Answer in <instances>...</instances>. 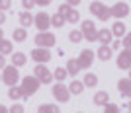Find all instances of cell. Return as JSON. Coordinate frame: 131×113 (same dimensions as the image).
Returning <instances> with one entry per match:
<instances>
[{
	"mask_svg": "<svg viewBox=\"0 0 131 113\" xmlns=\"http://www.w3.org/2000/svg\"><path fill=\"white\" fill-rule=\"evenodd\" d=\"M39 86H41V82H39L35 76H26V78L22 80V86H20V90H22L24 97H29V96H33V94L39 90Z\"/></svg>",
	"mask_w": 131,
	"mask_h": 113,
	"instance_id": "6da1fadb",
	"label": "cell"
},
{
	"mask_svg": "<svg viewBox=\"0 0 131 113\" xmlns=\"http://www.w3.org/2000/svg\"><path fill=\"white\" fill-rule=\"evenodd\" d=\"M55 43H57V39H55V35L49 33V31H43V33H37V35H35V45H37L39 49L55 47Z\"/></svg>",
	"mask_w": 131,
	"mask_h": 113,
	"instance_id": "7a4b0ae2",
	"label": "cell"
},
{
	"mask_svg": "<svg viewBox=\"0 0 131 113\" xmlns=\"http://www.w3.org/2000/svg\"><path fill=\"white\" fill-rule=\"evenodd\" d=\"M18 80H20V74H18V68L14 65L10 66H4V74H2V82L4 84H8V86H16Z\"/></svg>",
	"mask_w": 131,
	"mask_h": 113,
	"instance_id": "3957f363",
	"label": "cell"
},
{
	"mask_svg": "<svg viewBox=\"0 0 131 113\" xmlns=\"http://www.w3.org/2000/svg\"><path fill=\"white\" fill-rule=\"evenodd\" d=\"M80 33H82V39H86V41H96V37H98V29L92 23V20H84L82 22Z\"/></svg>",
	"mask_w": 131,
	"mask_h": 113,
	"instance_id": "277c9868",
	"label": "cell"
},
{
	"mask_svg": "<svg viewBox=\"0 0 131 113\" xmlns=\"http://www.w3.org/2000/svg\"><path fill=\"white\" fill-rule=\"evenodd\" d=\"M90 12H92L94 16H98L100 20H108L110 18V8L106 4H102V2H92V4H90Z\"/></svg>",
	"mask_w": 131,
	"mask_h": 113,
	"instance_id": "5b68a950",
	"label": "cell"
},
{
	"mask_svg": "<svg viewBox=\"0 0 131 113\" xmlns=\"http://www.w3.org/2000/svg\"><path fill=\"white\" fill-rule=\"evenodd\" d=\"M53 96H55V99H57V102H61V103H65V102H69V99H71L69 90H67L61 82H57V84L53 86Z\"/></svg>",
	"mask_w": 131,
	"mask_h": 113,
	"instance_id": "8992f818",
	"label": "cell"
},
{
	"mask_svg": "<svg viewBox=\"0 0 131 113\" xmlns=\"http://www.w3.org/2000/svg\"><path fill=\"white\" fill-rule=\"evenodd\" d=\"M31 59L37 62V65H45V62H49L51 60V53L47 51V49H33L31 51Z\"/></svg>",
	"mask_w": 131,
	"mask_h": 113,
	"instance_id": "52a82bcc",
	"label": "cell"
},
{
	"mask_svg": "<svg viewBox=\"0 0 131 113\" xmlns=\"http://www.w3.org/2000/svg\"><path fill=\"white\" fill-rule=\"evenodd\" d=\"M33 23L37 26L39 33H43V31H47V29H49V26H51V20H49V16H47L45 12H39L37 16L33 18Z\"/></svg>",
	"mask_w": 131,
	"mask_h": 113,
	"instance_id": "ba28073f",
	"label": "cell"
},
{
	"mask_svg": "<svg viewBox=\"0 0 131 113\" xmlns=\"http://www.w3.org/2000/svg\"><path fill=\"white\" fill-rule=\"evenodd\" d=\"M35 78H37L41 84H49L51 80H53V74H51L49 70H47V66H43V65H39V66H35Z\"/></svg>",
	"mask_w": 131,
	"mask_h": 113,
	"instance_id": "9c48e42d",
	"label": "cell"
},
{
	"mask_svg": "<svg viewBox=\"0 0 131 113\" xmlns=\"http://www.w3.org/2000/svg\"><path fill=\"white\" fill-rule=\"evenodd\" d=\"M77 62H78V66L80 68H88V66H92V62H94V53L90 51V49H84L80 53V57L77 59Z\"/></svg>",
	"mask_w": 131,
	"mask_h": 113,
	"instance_id": "30bf717a",
	"label": "cell"
},
{
	"mask_svg": "<svg viewBox=\"0 0 131 113\" xmlns=\"http://www.w3.org/2000/svg\"><path fill=\"white\" fill-rule=\"evenodd\" d=\"M129 14V4L125 2H117L110 8V16H115V18H125Z\"/></svg>",
	"mask_w": 131,
	"mask_h": 113,
	"instance_id": "8fae6325",
	"label": "cell"
},
{
	"mask_svg": "<svg viewBox=\"0 0 131 113\" xmlns=\"http://www.w3.org/2000/svg\"><path fill=\"white\" fill-rule=\"evenodd\" d=\"M117 68L121 70H129L131 68V51H121L119 57H117Z\"/></svg>",
	"mask_w": 131,
	"mask_h": 113,
	"instance_id": "7c38bea8",
	"label": "cell"
},
{
	"mask_svg": "<svg viewBox=\"0 0 131 113\" xmlns=\"http://www.w3.org/2000/svg\"><path fill=\"white\" fill-rule=\"evenodd\" d=\"M117 90L121 92L123 97H129L131 96V80L129 78H121V80L117 82Z\"/></svg>",
	"mask_w": 131,
	"mask_h": 113,
	"instance_id": "4fadbf2b",
	"label": "cell"
},
{
	"mask_svg": "<svg viewBox=\"0 0 131 113\" xmlns=\"http://www.w3.org/2000/svg\"><path fill=\"white\" fill-rule=\"evenodd\" d=\"M110 31H112V37H123L125 35V26H123V22H115Z\"/></svg>",
	"mask_w": 131,
	"mask_h": 113,
	"instance_id": "5bb4252c",
	"label": "cell"
},
{
	"mask_svg": "<svg viewBox=\"0 0 131 113\" xmlns=\"http://www.w3.org/2000/svg\"><path fill=\"white\" fill-rule=\"evenodd\" d=\"M112 31L110 29H102V31H98V37H96V41H102V45H110L112 43Z\"/></svg>",
	"mask_w": 131,
	"mask_h": 113,
	"instance_id": "9a60e30c",
	"label": "cell"
},
{
	"mask_svg": "<svg viewBox=\"0 0 131 113\" xmlns=\"http://www.w3.org/2000/svg\"><path fill=\"white\" fill-rule=\"evenodd\" d=\"M98 59L100 60H110L112 59V49H110V45H102V47L98 49Z\"/></svg>",
	"mask_w": 131,
	"mask_h": 113,
	"instance_id": "2e32d148",
	"label": "cell"
},
{
	"mask_svg": "<svg viewBox=\"0 0 131 113\" xmlns=\"http://www.w3.org/2000/svg\"><path fill=\"white\" fill-rule=\"evenodd\" d=\"M78 70H80V66H78L77 59H71L69 62H67V74H71V76H77V74H78Z\"/></svg>",
	"mask_w": 131,
	"mask_h": 113,
	"instance_id": "e0dca14e",
	"label": "cell"
},
{
	"mask_svg": "<svg viewBox=\"0 0 131 113\" xmlns=\"http://www.w3.org/2000/svg\"><path fill=\"white\" fill-rule=\"evenodd\" d=\"M26 60H27V57L24 53H14V55H12V65L16 66V68H18V66H24V65H26Z\"/></svg>",
	"mask_w": 131,
	"mask_h": 113,
	"instance_id": "ac0fdd59",
	"label": "cell"
},
{
	"mask_svg": "<svg viewBox=\"0 0 131 113\" xmlns=\"http://www.w3.org/2000/svg\"><path fill=\"white\" fill-rule=\"evenodd\" d=\"M108 99H110V94H108V92H98V94L94 96V103H96V105H106Z\"/></svg>",
	"mask_w": 131,
	"mask_h": 113,
	"instance_id": "d6986e66",
	"label": "cell"
},
{
	"mask_svg": "<svg viewBox=\"0 0 131 113\" xmlns=\"http://www.w3.org/2000/svg\"><path fill=\"white\" fill-rule=\"evenodd\" d=\"M18 18H20V23H22L24 27H29V26L33 23V16L29 14V12H22Z\"/></svg>",
	"mask_w": 131,
	"mask_h": 113,
	"instance_id": "ffe728a7",
	"label": "cell"
},
{
	"mask_svg": "<svg viewBox=\"0 0 131 113\" xmlns=\"http://www.w3.org/2000/svg\"><path fill=\"white\" fill-rule=\"evenodd\" d=\"M82 84H84V86H88V88L96 86V84H98V76H96V74H92V72H88V74L84 76V80H82Z\"/></svg>",
	"mask_w": 131,
	"mask_h": 113,
	"instance_id": "44dd1931",
	"label": "cell"
},
{
	"mask_svg": "<svg viewBox=\"0 0 131 113\" xmlns=\"http://www.w3.org/2000/svg\"><path fill=\"white\" fill-rule=\"evenodd\" d=\"M37 113H61V111H59L57 105H53V103H45V105H39Z\"/></svg>",
	"mask_w": 131,
	"mask_h": 113,
	"instance_id": "7402d4cb",
	"label": "cell"
},
{
	"mask_svg": "<svg viewBox=\"0 0 131 113\" xmlns=\"http://www.w3.org/2000/svg\"><path fill=\"white\" fill-rule=\"evenodd\" d=\"M67 90H69V94H80V92L84 90V84L78 82V80H74V82H71V86L67 88Z\"/></svg>",
	"mask_w": 131,
	"mask_h": 113,
	"instance_id": "603a6c76",
	"label": "cell"
},
{
	"mask_svg": "<svg viewBox=\"0 0 131 113\" xmlns=\"http://www.w3.org/2000/svg\"><path fill=\"white\" fill-rule=\"evenodd\" d=\"M8 97H10V99H22L24 94H22V90H20L18 86H12L10 92H8Z\"/></svg>",
	"mask_w": 131,
	"mask_h": 113,
	"instance_id": "cb8c5ba5",
	"label": "cell"
},
{
	"mask_svg": "<svg viewBox=\"0 0 131 113\" xmlns=\"http://www.w3.org/2000/svg\"><path fill=\"white\" fill-rule=\"evenodd\" d=\"M27 33L24 27H20V29H14V41H18V43H22V41H26Z\"/></svg>",
	"mask_w": 131,
	"mask_h": 113,
	"instance_id": "d4e9b609",
	"label": "cell"
},
{
	"mask_svg": "<svg viewBox=\"0 0 131 113\" xmlns=\"http://www.w3.org/2000/svg\"><path fill=\"white\" fill-rule=\"evenodd\" d=\"M10 53H12V43L4 39V41L0 43V55L4 57V55H10Z\"/></svg>",
	"mask_w": 131,
	"mask_h": 113,
	"instance_id": "484cf974",
	"label": "cell"
},
{
	"mask_svg": "<svg viewBox=\"0 0 131 113\" xmlns=\"http://www.w3.org/2000/svg\"><path fill=\"white\" fill-rule=\"evenodd\" d=\"M49 20H51V26H55V27H63V26H65V20H63L59 14H55V16H49Z\"/></svg>",
	"mask_w": 131,
	"mask_h": 113,
	"instance_id": "4316f807",
	"label": "cell"
},
{
	"mask_svg": "<svg viewBox=\"0 0 131 113\" xmlns=\"http://www.w3.org/2000/svg\"><path fill=\"white\" fill-rule=\"evenodd\" d=\"M65 78H67V68L59 66V68L55 70V80H57V82H63Z\"/></svg>",
	"mask_w": 131,
	"mask_h": 113,
	"instance_id": "83f0119b",
	"label": "cell"
},
{
	"mask_svg": "<svg viewBox=\"0 0 131 113\" xmlns=\"http://www.w3.org/2000/svg\"><path fill=\"white\" fill-rule=\"evenodd\" d=\"M78 20H80V14H78L77 10H71V12H69V16L65 18V22H71V23H77Z\"/></svg>",
	"mask_w": 131,
	"mask_h": 113,
	"instance_id": "f1b7e54d",
	"label": "cell"
},
{
	"mask_svg": "<svg viewBox=\"0 0 131 113\" xmlns=\"http://www.w3.org/2000/svg\"><path fill=\"white\" fill-rule=\"evenodd\" d=\"M69 39H71L72 43H78V41H82V33L78 31V29H72V31L69 33Z\"/></svg>",
	"mask_w": 131,
	"mask_h": 113,
	"instance_id": "f546056e",
	"label": "cell"
},
{
	"mask_svg": "<svg viewBox=\"0 0 131 113\" xmlns=\"http://www.w3.org/2000/svg\"><path fill=\"white\" fill-rule=\"evenodd\" d=\"M104 113H119V107L115 103H106L104 105Z\"/></svg>",
	"mask_w": 131,
	"mask_h": 113,
	"instance_id": "4dcf8cb0",
	"label": "cell"
},
{
	"mask_svg": "<svg viewBox=\"0 0 131 113\" xmlns=\"http://www.w3.org/2000/svg\"><path fill=\"white\" fill-rule=\"evenodd\" d=\"M69 12H71V8H69V6H67V4H61V6H59V12H57V14H59V16L65 20V18L69 16Z\"/></svg>",
	"mask_w": 131,
	"mask_h": 113,
	"instance_id": "1f68e13d",
	"label": "cell"
},
{
	"mask_svg": "<svg viewBox=\"0 0 131 113\" xmlns=\"http://www.w3.org/2000/svg\"><path fill=\"white\" fill-rule=\"evenodd\" d=\"M8 113H24V105L22 103H14V105L8 109Z\"/></svg>",
	"mask_w": 131,
	"mask_h": 113,
	"instance_id": "d6a6232c",
	"label": "cell"
},
{
	"mask_svg": "<svg viewBox=\"0 0 131 113\" xmlns=\"http://www.w3.org/2000/svg\"><path fill=\"white\" fill-rule=\"evenodd\" d=\"M12 6V2L10 0H0V12H4V10H8Z\"/></svg>",
	"mask_w": 131,
	"mask_h": 113,
	"instance_id": "836d02e7",
	"label": "cell"
},
{
	"mask_svg": "<svg viewBox=\"0 0 131 113\" xmlns=\"http://www.w3.org/2000/svg\"><path fill=\"white\" fill-rule=\"evenodd\" d=\"M123 47H125V51H129V47H131V37H129V35L123 37Z\"/></svg>",
	"mask_w": 131,
	"mask_h": 113,
	"instance_id": "e575fe53",
	"label": "cell"
},
{
	"mask_svg": "<svg viewBox=\"0 0 131 113\" xmlns=\"http://www.w3.org/2000/svg\"><path fill=\"white\" fill-rule=\"evenodd\" d=\"M22 6L26 8V10H29V8H33L35 4H33V0H24V2H22Z\"/></svg>",
	"mask_w": 131,
	"mask_h": 113,
	"instance_id": "d590c367",
	"label": "cell"
},
{
	"mask_svg": "<svg viewBox=\"0 0 131 113\" xmlns=\"http://www.w3.org/2000/svg\"><path fill=\"white\" fill-rule=\"evenodd\" d=\"M33 4H35V6H47V4H51V2H49V0H35Z\"/></svg>",
	"mask_w": 131,
	"mask_h": 113,
	"instance_id": "8d00e7d4",
	"label": "cell"
},
{
	"mask_svg": "<svg viewBox=\"0 0 131 113\" xmlns=\"http://www.w3.org/2000/svg\"><path fill=\"white\" fill-rule=\"evenodd\" d=\"M77 4H80L78 0H69V2H67V6H69V8H72V6H77Z\"/></svg>",
	"mask_w": 131,
	"mask_h": 113,
	"instance_id": "74e56055",
	"label": "cell"
},
{
	"mask_svg": "<svg viewBox=\"0 0 131 113\" xmlns=\"http://www.w3.org/2000/svg\"><path fill=\"white\" fill-rule=\"evenodd\" d=\"M4 66H6V59L0 55V68H4Z\"/></svg>",
	"mask_w": 131,
	"mask_h": 113,
	"instance_id": "f35d334b",
	"label": "cell"
},
{
	"mask_svg": "<svg viewBox=\"0 0 131 113\" xmlns=\"http://www.w3.org/2000/svg\"><path fill=\"white\" fill-rule=\"evenodd\" d=\"M6 22V18H4V12H0V26Z\"/></svg>",
	"mask_w": 131,
	"mask_h": 113,
	"instance_id": "ab89813d",
	"label": "cell"
},
{
	"mask_svg": "<svg viewBox=\"0 0 131 113\" xmlns=\"http://www.w3.org/2000/svg\"><path fill=\"white\" fill-rule=\"evenodd\" d=\"M0 113H8V109H6L4 105H0Z\"/></svg>",
	"mask_w": 131,
	"mask_h": 113,
	"instance_id": "60d3db41",
	"label": "cell"
},
{
	"mask_svg": "<svg viewBox=\"0 0 131 113\" xmlns=\"http://www.w3.org/2000/svg\"><path fill=\"white\" fill-rule=\"evenodd\" d=\"M2 41H4V31L0 29V43H2Z\"/></svg>",
	"mask_w": 131,
	"mask_h": 113,
	"instance_id": "b9f144b4",
	"label": "cell"
},
{
	"mask_svg": "<svg viewBox=\"0 0 131 113\" xmlns=\"http://www.w3.org/2000/svg\"><path fill=\"white\" fill-rule=\"evenodd\" d=\"M0 82H2V76H0Z\"/></svg>",
	"mask_w": 131,
	"mask_h": 113,
	"instance_id": "7bdbcfd3",
	"label": "cell"
}]
</instances>
